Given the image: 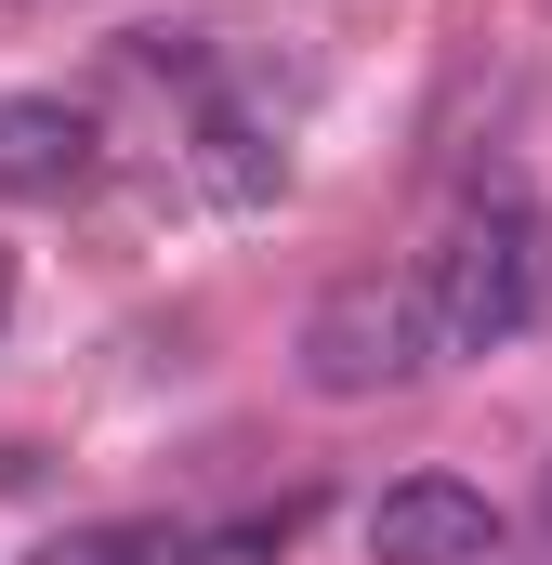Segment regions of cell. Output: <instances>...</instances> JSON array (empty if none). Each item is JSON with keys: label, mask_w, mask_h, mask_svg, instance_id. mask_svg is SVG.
I'll list each match as a JSON object with an SVG mask.
<instances>
[{"label": "cell", "mask_w": 552, "mask_h": 565, "mask_svg": "<svg viewBox=\"0 0 552 565\" xmlns=\"http://www.w3.org/2000/svg\"><path fill=\"white\" fill-rule=\"evenodd\" d=\"M0 316H13V250H0Z\"/></svg>", "instance_id": "cell-8"}, {"label": "cell", "mask_w": 552, "mask_h": 565, "mask_svg": "<svg viewBox=\"0 0 552 565\" xmlns=\"http://www.w3.org/2000/svg\"><path fill=\"white\" fill-rule=\"evenodd\" d=\"M93 119L79 106H53V93H0V198H66V184H93Z\"/></svg>", "instance_id": "cell-4"}, {"label": "cell", "mask_w": 552, "mask_h": 565, "mask_svg": "<svg viewBox=\"0 0 552 565\" xmlns=\"http://www.w3.org/2000/svg\"><path fill=\"white\" fill-rule=\"evenodd\" d=\"M369 565H500V500L460 473H395L369 500Z\"/></svg>", "instance_id": "cell-3"}, {"label": "cell", "mask_w": 552, "mask_h": 565, "mask_svg": "<svg viewBox=\"0 0 552 565\" xmlns=\"http://www.w3.org/2000/svg\"><path fill=\"white\" fill-rule=\"evenodd\" d=\"M40 565H198V540L171 513H119V526H66Z\"/></svg>", "instance_id": "cell-6"}, {"label": "cell", "mask_w": 552, "mask_h": 565, "mask_svg": "<svg viewBox=\"0 0 552 565\" xmlns=\"http://www.w3.org/2000/svg\"><path fill=\"white\" fill-rule=\"evenodd\" d=\"M421 342L434 355H500V342H527L552 302V224L540 198H513V184H487V198H460L447 211V237L421 250Z\"/></svg>", "instance_id": "cell-1"}, {"label": "cell", "mask_w": 552, "mask_h": 565, "mask_svg": "<svg viewBox=\"0 0 552 565\" xmlns=\"http://www.w3.org/2000/svg\"><path fill=\"white\" fill-rule=\"evenodd\" d=\"M434 369V342H421V302L408 277H342L316 316H302V382L316 395H395V382H421Z\"/></svg>", "instance_id": "cell-2"}, {"label": "cell", "mask_w": 552, "mask_h": 565, "mask_svg": "<svg viewBox=\"0 0 552 565\" xmlns=\"http://www.w3.org/2000/svg\"><path fill=\"white\" fill-rule=\"evenodd\" d=\"M540 526H552V473H540Z\"/></svg>", "instance_id": "cell-9"}, {"label": "cell", "mask_w": 552, "mask_h": 565, "mask_svg": "<svg viewBox=\"0 0 552 565\" xmlns=\"http://www.w3.org/2000/svg\"><path fill=\"white\" fill-rule=\"evenodd\" d=\"M198 184H211L224 211H264L276 184H289V145H264L251 106H211V119H198Z\"/></svg>", "instance_id": "cell-5"}, {"label": "cell", "mask_w": 552, "mask_h": 565, "mask_svg": "<svg viewBox=\"0 0 552 565\" xmlns=\"http://www.w3.org/2000/svg\"><path fill=\"white\" fill-rule=\"evenodd\" d=\"M302 513H316V500H276V513H237V526H211V540H198V565H276L289 540H302Z\"/></svg>", "instance_id": "cell-7"}]
</instances>
